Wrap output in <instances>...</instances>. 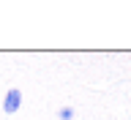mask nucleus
I'll use <instances>...</instances> for the list:
<instances>
[{"instance_id":"1","label":"nucleus","mask_w":131,"mask_h":120,"mask_svg":"<svg viewBox=\"0 0 131 120\" xmlns=\"http://www.w3.org/2000/svg\"><path fill=\"white\" fill-rule=\"evenodd\" d=\"M19 106H22V90L11 88L6 93V98H3V112H6V115H14V112H19Z\"/></svg>"},{"instance_id":"2","label":"nucleus","mask_w":131,"mask_h":120,"mask_svg":"<svg viewBox=\"0 0 131 120\" xmlns=\"http://www.w3.org/2000/svg\"><path fill=\"white\" fill-rule=\"evenodd\" d=\"M57 117L60 120H74V109L71 106H60V109H57Z\"/></svg>"}]
</instances>
